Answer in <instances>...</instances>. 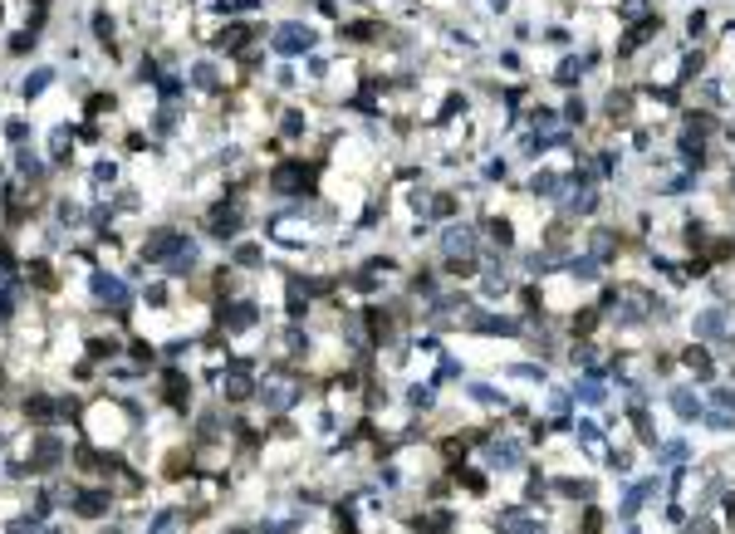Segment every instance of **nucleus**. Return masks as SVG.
Masks as SVG:
<instances>
[{
  "instance_id": "f257e3e1",
  "label": "nucleus",
  "mask_w": 735,
  "mask_h": 534,
  "mask_svg": "<svg viewBox=\"0 0 735 534\" xmlns=\"http://www.w3.org/2000/svg\"><path fill=\"white\" fill-rule=\"evenodd\" d=\"M275 44L285 49V55H295V49H309V44H314V35H309V30H299V25H285Z\"/></svg>"
},
{
  "instance_id": "f03ea898",
  "label": "nucleus",
  "mask_w": 735,
  "mask_h": 534,
  "mask_svg": "<svg viewBox=\"0 0 735 534\" xmlns=\"http://www.w3.org/2000/svg\"><path fill=\"white\" fill-rule=\"evenodd\" d=\"M98 294L113 299V304H123V285H118V280H98Z\"/></svg>"
}]
</instances>
